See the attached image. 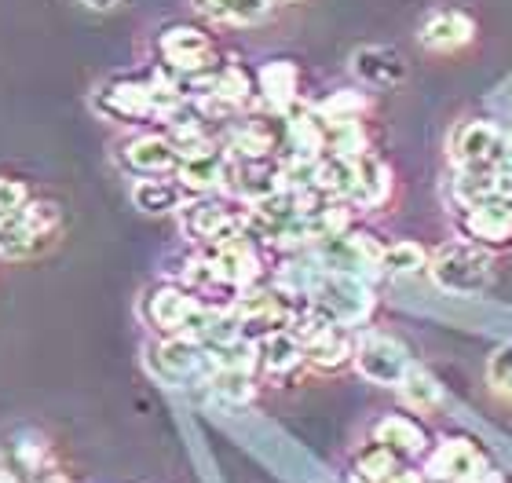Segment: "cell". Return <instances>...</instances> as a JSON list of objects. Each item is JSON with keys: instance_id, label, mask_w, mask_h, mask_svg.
<instances>
[{"instance_id": "1", "label": "cell", "mask_w": 512, "mask_h": 483, "mask_svg": "<svg viewBox=\"0 0 512 483\" xmlns=\"http://www.w3.org/2000/svg\"><path fill=\"white\" fill-rule=\"evenodd\" d=\"M428 275L439 290L454 293V297H476L491 282V249L476 246L469 238L443 242L428 257Z\"/></svg>"}, {"instance_id": "2", "label": "cell", "mask_w": 512, "mask_h": 483, "mask_svg": "<svg viewBox=\"0 0 512 483\" xmlns=\"http://www.w3.org/2000/svg\"><path fill=\"white\" fill-rule=\"evenodd\" d=\"M491 469V458L472 436L461 432H447L439 436L436 447H428L425 454V483H480Z\"/></svg>"}, {"instance_id": "3", "label": "cell", "mask_w": 512, "mask_h": 483, "mask_svg": "<svg viewBox=\"0 0 512 483\" xmlns=\"http://www.w3.org/2000/svg\"><path fill=\"white\" fill-rule=\"evenodd\" d=\"M308 304L319 315H326L333 326H355V322H363L370 315L374 293H370L366 279H359V275L322 268L315 290L308 293Z\"/></svg>"}, {"instance_id": "4", "label": "cell", "mask_w": 512, "mask_h": 483, "mask_svg": "<svg viewBox=\"0 0 512 483\" xmlns=\"http://www.w3.org/2000/svg\"><path fill=\"white\" fill-rule=\"evenodd\" d=\"M231 308H235L242 333L253 337V341H260L267 333L293 330V322L300 315L293 293L282 290V286H249L231 301Z\"/></svg>"}, {"instance_id": "5", "label": "cell", "mask_w": 512, "mask_h": 483, "mask_svg": "<svg viewBox=\"0 0 512 483\" xmlns=\"http://www.w3.org/2000/svg\"><path fill=\"white\" fill-rule=\"evenodd\" d=\"M63 224V213L55 202H26L15 216L0 220V260H15V257H33L37 249H44L52 242V235Z\"/></svg>"}, {"instance_id": "6", "label": "cell", "mask_w": 512, "mask_h": 483, "mask_svg": "<svg viewBox=\"0 0 512 483\" xmlns=\"http://www.w3.org/2000/svg\"><path fill=\"white\" fill-rule=\"evenodd\" d=\"M158 52H161V59H165V70L180 77V85L183 81H194V77L209 74V70H216L213 37H209L205 30H198V26H187V22L169 26V30L161 33Z\"/></svg>"}, {"instance_id": "7", "label": "cell", "mask_w": 512, "mask_h": 483, "mask_svg": "<svg viewBox=\"0 0 512 483\" xmlns=\"http://www.w3.org/2000/svg\"><path fill=\"white\" fill-rule=\"evenodd\" d=\"M183 227H187L191 238H198L205 246H216V242L231 238L235 231L249 227V213H238V205L224 202L216 194H202V198L183 205Z\"/></svg>"}, {"instance_id": "8", "label": "cell", "mask_w": 512, "mask_h": 483, "mask_svg": "<svg viewBox=\"0 0 512 483\" xmlns=\"http://www.w3.org/2000/svg\"><path fill=\"white\" fill-rule=\"evenodd\" d=\"M355 366H359V374H363L370 385L399 388L406 370H410V359H406L403 344L392 341V337H384V333H363V337L355 341Z\"/></svg>"}, {"instance_id": "9", "label": "cell", "mask_w": 512, "mask_h": 483, "mask_svg": "<svg viewBox=\"0 0 512 483\" xmlns=\"http://www.w3.org/2000/svg\"><path fill=\"white\" fill-rule=\"evenodd\" d=\"M450 158L458 169H498L505 161V132L494 121H465L450 140Z\"/></svg>"}, {"instance_id": "10", "label": "cell", "mask_w": 512, "mask_h": 483, "mask_svg": "<svg viewBox=\"0 0 512 483\" xmlns=\"http://www.w3.org/2000/svg\"><path fill=\"white\" fill-rule=\"evenodd\" d=\"M231 172H235V158L224 151V147H202V151L187 154L176 165V180L183 183V191L202 198V194H216L220 187L231 183Z\"/></svg>"}, {"instance_id": "11", "label": "cell", "mask_w": 512, "mask_h": 483, "mask_svg": "<svg viewBox=\"0 0 512 483\" xmlns=\"http://www.w3.org/2000/svg\"><path fill=\"white\" fill-rule=\"evenodd\" d=\"M461 235L483 249L512 246V209L502 198L465 205V213H461Z\"/></svg>"}, {"instance_id": "12", "label": "cell", "mask_w": 512, "mask_h": 483, "mask_svg": "<svg viewBox=\"0 0 512 483\" xmlns=\"http://www.w3.org/2000/svg\"><path fill=\"white\" fill-rule=\"evenodd\" d=\"M202 304L187 286H158V290H150L147 297V319L154 330H161L165 337H176V333H187L191 319L202 312Z\"/></svg>"}, {"instance_id": "13", "label": "cell", "mask_w": 512, "mask_h": 483, "mask_svg": "<svg viewBox=\"0 0 512 483\" xmlns=\"http://www.w3.org/2000/svg\"><path fill=\"white\" fill-rule=\"evenodd\" d=\"M374 440L384 443L388 451H395L403 462H417V458H425L428 454V432L425 425L414 418V414H384L381 421H377L374 429Z\"/></svg>"}, {"instance_id": "14", "label": "cell", "mask_w": 512, "mask_h": 483, "mask_svg": "<svg viewBox=\"0 0 512 483\" xmlns=\"http://www.w3.org/2000/svg\"><path fill=\"white\" fill-rule=\"evenodd\" d=\"M125 161L128 169H136L139 176H165V172H176L180 151H176L172 136L147 132V136H136V140L125 143Z\"/></svg>"}, {"instance_id": "15", "label": "cell", "mask_w": 512, "mask_h": 483, "mask_svg": "<svg viewBox=\"0 0 512 483\" xmlns=\"http://www.w3.org/2000/svg\"><path fill=\"white\" fill-rule=\"evenodd\" d=\"M352 70L359 81H366V85L374 88H392L399 85V81H406V74H410V66H406V59L395 48H381V44H374V48H359V52L352 55Z\"/></svg>"}, {"instance_id": "16", "label": "cell", "mask_w": 512, "mask_h": 483, "mask_svg": "<svg viewBox=\"0 0 512 483\" xmlns=\"http://www.w3.org/2000/svg\"><path fill=\"white\" fill-rule=\"evenodd\" d=\"M472 33H476V22L465 15V11H436V15H428L421 22V44L432 48V52H454V48H465L472 41Z\"/></svg>"}, {"instance_id": "17", "label": "cell", "mask_w": 512, "mask_h": 483, "mask_svg": "<svg viewBox=\"0 0 512 483\" xmlns=\"http://www.w3.org/2000/svg\"><path fill=\"white\" fill-rule=\"evenodd\" d=\"M297 88H300V70L289 59H275V63L260 66L256 74V92L267 99V107L278 110V114H289L293 103H297Z\"/></svg>"}, {"instance_id": "18", "label": "cell", "mask_w": 512, "mask_h": 483, "mask_svg": "<svg viewBox=\"0 0 512 483\" xmlns=\"http://www.w3.org/2000/svg\"><path fill=\"white\" fill-rule=\"evenodd\" d=\"M304 352H308V363L322 374H333V370H344L348 363H355V341L344 326H326L319 337H311L304 344Z\"/></svg>"}, {"instance_id": "19", "label": "cell", "mask_w": 512, "mask_h": 483, "mask_svg": "<svg viewBox=\"0 0 512 483\" xmlns=\"http://www.w3.org/2000/svg\"><path fill=\"white\" fill-rule=\"evenodd\" d=\"M187 198L191 194L183 191V183L176 176L172 180H165V176H143V180L132 183V202H136V209H143L150 216L176 213V209L187 205Z\"/></svg>"}, {"instance_id": "20", "label": "cell", "mask_w": 512, "mask_h": 483, "mask_svg": "<svg viewBox=\"0 0 512 483\" xmlns=\"http://www.w3.org/2000/svg\"><path fill=\"white\" fill-rule=\"evenodd\" d=\"M300 363H308V352H304V341L293 330H278L260 337V366L271 377H289Z\"/></svg>"}, {"instance_id": "21", "label": "cell", "mask_w": 512, "mask_h": 483, "mask_svg": "<svg viewBox=\"0 0 512 483\" xmlns=\"http://www.w3.org/2000/svg\"><path fill=\"white\" fill-rule=\"evenodd\" d=\"M403 458L395 451H388L384 443H366L363 451L355 454V462H352V480L355 483H395V480H403L406 469H403Z\"/></svg>"}, {"instance_id": "22", "label": "cell", "mask_w": 512, "mask_h": 483, "mask_svg": "<svg viewBox=\"0 0 512 483\" xmlns=\"http://www.w3.org/2000/svg\"><path fill=\"white\" fill-rule=\"evenodd\" d=\"M388 169H384V161L374 158L370 151L359 154V165H355V183H352V194H348V205L355 209H374L388 198Z\"/></svg>"}, {"instance_id": "23", "label": "cell", "mask_w": 512, "mask_h": 483, "mask_svg": "<svg viewBox=\"0 0 512 483\" xmlns=\"http://www.w3.org/2000/svg\"><path fill=\"white\" fill-rule=\"evenodd\" d=\"M227 154L235 161H267L275 154V132L264 121H242V125L231 129Z\"/></svg>"}, {"instance_id": "24", "label": "cell", "mask_w": 512, "mask_h": 483, "mask_svg": "<svg viewBox=\"0 0 512 483\" xmlns=\"http://www.w3.org/2000/svg\"><path fill=\"white\" fill-rule=\"evenodd\" d=\"M275 0H194V8L202 11L205 19L224 22V26H253L264 22Z\"/></svg>"}, {"instance_id": "25", "label": "cell", "mask_w": 512, "mask_h": 483, "mask_svg": "<svg viewBox=\"0 0 512 483\" xmlns=\"http://www.w3.org/2000/svg\"><path fill=\"white\" fill-rule=\"evenodd\" d=\"M381 271H388V275H399V279L425 275V271H428V253L417 246V242H395V246L384 249Z\"/></svg>"}, {"instance_id": "26", "label": "cell", "mask_w": 512, "mask_h": 483, "mask_svg": "<svg viewBox=\"0 0 512 483\" xmlns=\"http://www.w3.org/2000/svg\"><path fill=\"white\" fill-rule=\"evenodd\" d=\"M399 396H403L414 410H432V407H439L443 388H439L436 377L425 374L421 366H410V370H406V377H403V385H399Z\"/></svg>"}, {"instance_id": "27", "label": "cell", "mask_w": 512, "mask_h": 483, "mask_svg": "<svg viewBox=\"0 0 512 483\" xmlns=\"http://www.w3.org/2000/svg\"><path fill=\"white\" fill-rule=\"evenodd\" d=\"M205 385L213 388L220 399H227V403H246V399H253V374H242V370H213Z\"/></svg>"}, {"instance_id": "28", "label": "cell", "mask_w": 512, "mask_h": 483, "mask_svg": "<svg viewBox=\"0 0 512 483\" xmlns=\"http://www.w3.org/2000/svg\"><path fill=\"white\" fill-rule=\"evenodd\" d=\"M26 202H30V187L15 176H0V220L15 216Z\"/></svg>"}, {"instance_id": "29", "label": "cell", "mask_w": 512, "mask_h": 483, "mask_svg": "<svg viewBox=\"0 0 512 483\" xmlns=\"http://www.w3.org/2000/svg\"><path fill=\"white\" fill-rule=\"evenodd\" d=\"M487 377H491V385L498 388L502 396L512 399V344H502V348L491 355V363H487Z\"/></svg>"}, {"instance_id": "30", "label": "cell", "mask_w": 512, "mask_h": 483, "mask_svg": "<svg viewBox=\"0 0 512 483\" xmlns=\"http://www.w3.org/2000/svg\"><path fill=\"white\" fill-rule=\"evenodd\" d=\"M85 8H92V11H110V8H118L121 0H81Z\"/></svg>"}, {"instance_id": "31", "label": "cell", "mask_w": 512, "mask_h": 483, "mask_svg": "<svg viewBox=\"0 0 512 483\" xmlns=\"http://www.w3.org/2000/svg\"><path fill=\"white\" fill-rule=\"evenodd\" d=\"M505 165L512 169V132H505Z\"/></svg>"}, {"instance_id": "32", "label": "cell", "mask_w": 512, "mask_h": 483, "mask_svg": "<svg viewBox=\"0 0 512 483\" xmlns=\"http://www.w3.org/2000/svg\"><path fill=\"white\" fill-rule=\"evenodd\" d=\"M44 483H66V480H63V476H48Z\"/></svg>"}]
</instances>
